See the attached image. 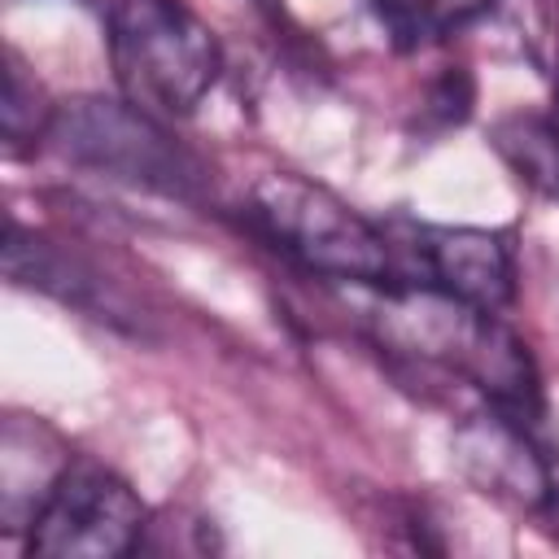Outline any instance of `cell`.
Masks as SVG:
<instances>
[{
	"instance_id": "obj_9",
	"label": "cell",
	"mask_w": 559,
	"mask_h": 559,
	"mask_svg": "<svg viewBox=\"0 0 559 559\" xmlns=\"http://www.w3.org/2000/svg\"><path fill=\"white\" fill-rule=\"evenodd\" d=\"M493 148L528 188L559 201V127L550 122V114L502 118L493 127Z\"/></svg>"
},
{
	"instance_id": "obj_6",
	"label": "cell",
	"mask_w": 559,
	"mask_h": 559,
	"mask_svg": "<svg viewBox=\"0 0 559 559\" xmlns=\"http://www.w3.org/2000/svg\"><path fill=\"white\" fill-rule=\"evenodd\" d=\"M411 258L419 262V275L411 284H428L472 310L502 314L515 301V262L498 231L419 227L411 240Z\"/></svg>"
},
{
	"instance_id": "obj_10",
	"label": "cell",
	"mask_w": 559,
	"mask_h": 559,
	"mask_svg": "<svg viewBox=\"0 0 559 559\" xmlns=\"http://www.w3.org/2000/svg\"><path fill=\"white\" fill-rule=\"evenodd\" d=\"M52 109H57V105H44V92L22 74V66L9 61V74H4V105H0V127H4L9 148H17L22 140H35V135H48Z\"/></svg>"
},
{
	"instance_id": "obj_12",
	"label": "cell",
	"mask_w": 559,
	"mask_h": 559,
	"mask_svg": "<svg viewBox=\"0 0 559 559\" xmlns=\"http://www.w3.org/2000/svg\"><path fill=\"white\" fill-rule=\"evenodd\" d=\"M550 122L559 127V79H555V105H550Z\"/></svg>"
},
{
	"instance_id": "obj_3",
	"label": "cell",
	"mask_w": 559,
	"mask_h": 559,
	"mask_svg": "<svg viewBox=\"0 0 559 559\" xmlns=\"http://www.w3.org/2000/svg\"><path fill=\"white\" fill-rule=\"evenodd\" d=\"M44 140L66 162L122 179L131 188H148L179 201L197 197L201 188L197 157L183 144H175V135L157 122V114L131 100H105V96L66 100L52 109Z\"/></svg>"
},
{
	"instance_id": "obj_5",
	"label": "cell",
	"mask_w": 559,
	"mask_h": 559,
	"mask_svg": "<svg viewBox=\"0 0 559 559\" xmlns=\"http://www.w3.org/2000/svg\"><path fill=\"white\" fill-rule=\"evenodd\" d=\"M454 463L480 493L498 502L524 511H542L555 502V472L546 454L537 450L528 424L507 411L489 406L485 415L463 419L454 428Z\"/></svg>"
},
{
	"instance_id": "obj_2",
	"label": "cell",
	"mask_w": 559,
	"mask_h": 559,
	"mask_svg": "<svg viewBox=\"0 0 559 559\" xmlns=\"http://www.w3.org/2000/svg\"><path fill=\"white\" fill-rule=\"evenodd\" d=\"M109 61L131 105L183 118L218 83L223 48L179 0H109Z\"/></svg>"
},
{
	"instance_id": "obj_4",
	"label": "cell",
	"mask_w": 559,
	"mask_h": 559,
	"mask_svg": "<svg viewBox=\"0 0 559 559\" xmlns=\"http://www.w3.org/2000/svg\"><path fill=\"white\" fill-rule=\"evenodd\" d=\"M140 493L100 463H70L26 528V550L39 559H118L144 533Z\"/></svg>"
},
{
	"instance_id": "obj_11",
	"label": "cell",
	"mask_w": 559,
	"mask_h": 559,
	"mask_svg": "<svg viewBox=\"0 0 559 559\" xmlns=\"http://www.w3.org/2000/svg\"><path fill=\"white\" fill-rule=\"evenodd\" d=\"M498 0H419L415 35H459L463 26L480 22Z\"/></svg>"
},
{
	"instance_id": "obj_1",
	"label": "cell",
	"mask_w": 559,
	"mask_h": 559,
	"mask_svg": "<svg viewBox=\"0 0 559 559\" xmlns=\"http://www.w3.org/2000/svg\"><path fill=\"white\" fill-rule=\"evenodd\" d=\"M249 223L271 249H280L288 262H297L310 275L367 284V288L406 284L393 240L376 223H367L349 201H341L332 188L306 175L293 170L262 175L249 188Z\"/></svg>"
},
{
	"instance_id": "obj_7",
	"label": "cell",
	"mask_w": 559,
	"mask_h": 559,
	"mask_svg": "<svg viewBox=\"0 0 559 559\" xmlns=\"http://www.w3.org/2000/svg\"><path fill=\"white\" fill-rule=\"evenodd\" d=\"M70 463L74 459L66 454L57 432L44 428L39 419L13 415L4 424V437H0V520H4V533H22L35 524L39 507L48 502V493L57 489V480Z\"/></svg>"
},
{
	"instance_id": "obj_8",
	"label": "cell",
	"mask_w": 559,
	"mask_h": 559,
	"mask_svg": "<svg viewBox=\"0 0 559 559\" xmlns=\"http://www.w3.org/2000/svg\"><path fill=\"white\" fill-rule=\"evenodd\" d=\"M4 271L13 284L52 293L79 310H96V319H118V297L96 280V271H87L79 258L61 253L57 245L39 240L35 231H22L17 223H9V240H4Z\"/></svg>"
}]
</instances>
